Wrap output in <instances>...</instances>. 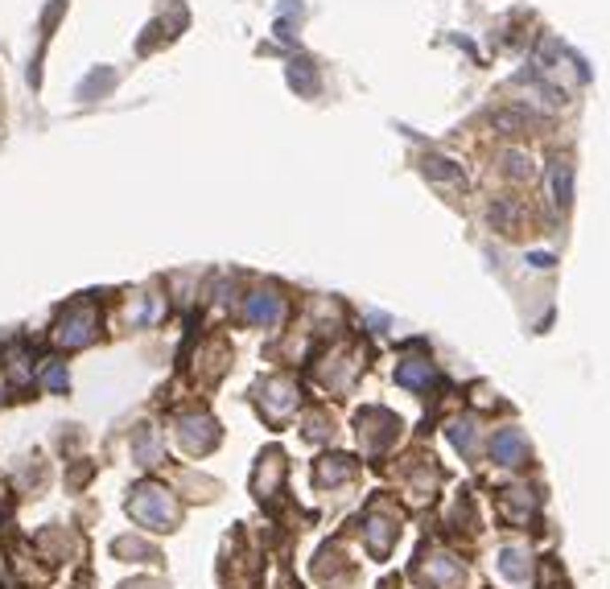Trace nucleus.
<instances>
[{
  "instance_id": "f257e3e1",
  "label": "nucleus",
  "mask_w": 610,
  "mask_h": 589,
  "mask_svg": "<svg viewBox=\"0 0 610 589\" xmlns=\"http://www.w3.org/2000/svg\"><path fill=\"white\" fill-rule=\"evenodd\" d=\"M128 511L141 519V524H149V528H166V524L178 519V507H174V499H169L161 486H141V491L132 494Z\"/></svg>"
},
{
  "instance_id": "f03ea898",
  "label": "nucleus",
  "mask_w": 610,
  "mask_h": 589,
  "mask_svg": "<svg viewBox=\"0 0 610 589\" xmlns=\"http://www.w3.org/2000/svg\"><path fill=\"white\" fill-rule=\"evenodd\" d=\"M181 441H186L190 454H203V449H211L219 441V425L211 417H186L181 421Z\"/></svg>"
},
{
  "instance_id": "7ed1b4c3",
  "label": "nucleus",
  "mask_w": 610,
  "mask_h": 589,
  "mask_svg": "<svg viewBox=\"0 0 610 589\" xmlns=\"http://www.w3.org/2000/svg\"><path fill=\"white\" fill-rule=\"evenodd\" d=\"M490 457L499 462V466H520L528 457V441L520 437V429H503V433H495V441H490Z\"/></svg>"
},
{
  "instance_id": "20e7f679",
  "label": "nucleus",
  "mask_w": 610,
  "mask_h": 589,
  "mask_svg": "<svg viewBox=\"0 0 610 589\" xmlns=\"http://www.w3.org/2000/svg\"><path fill=\"white\" fill-rule=\"evenodd\" d=\"M91 334H96V313L91 310H74L71 317L58 325L62 347H83V342H91Z\"/></svg>"
},
{
  "instance_id": "39448f33",
  "label": "nucleus",
  "mask_w": 610,
  "mask_h": 589,
  "mask_svg": "<svg viewBox=\"0 0 610 589\" xmlns=\"http://www.w3.org/2000/svg\"><path fill=\"white\" fill-rule=\"evenodd\" d=\"M425 578L433 581V585H442V589H454L458 581H462V561L450 553H437L429 556V565H425Z\"/></svg>"
},
{
  "instance_id": "423d86ee",
  "label": "nucleus",
  "mask_w": 610,
  "mask_h": 589,
  "mask_svg": "<svg viewBox=\"0 0 610 589\" xmlns=\"http://www.w3.org/2000/svg\"><path fill=\"white\" fill-rule=\"evenodd\" d=\"M268 396H264V409H268V417L273 421H281V417H289V412L297 409V392L285 384V379H273V384L264 387Z\"/></svg>"
},
{
  "instance_id": "0eeeda50",
  "label": "nucleus",
  "mask_w": 610,
  "mask_h": 589,
  "mask_svg": "<svg viewBox=\"0 0 610 589\" xmlns=\"http://www.w3.org/2000/svg\"><path fill=\"white\" fill-rule=\"evenodd\" d=\"M248 322L251 325H273V322H281V297H276V293H251V301H248Z\"/></svg>"
},
{
  "instance_id": "6e6552de",
  "label": "nucleus",
  "mask_w": 610,
  "mask_h": 589,
  "mask_svg": "<svg viewBox=\"0 0 610 589\" xmlns=\"http://www.w3.org/2000/svg\"><path fill=\"white\" fill-rule=\"evenodd\" d=\"M429 379H433L429 359H405L396 367V384L400 387H429Z\"/></svg>"
},
{
  "instance_id": "1a4fd4ad",
  "label": "nucleus",
  "mask_w": 610,
  "mask_h": 589,
  "mask_svg": "<svg viewBox=\"0 0 610 589\" xmlns=\"http://www.w3.org/2000/svg\"><path fill=\"white\" fill-rule=\"evenodd\" d=\"M132 457H136L141 466H157V462H161V437H157V429H141V433H136Z\"/></svg>"
},
{
  "instance_id": "9d476101",
  "label": "nucleus",
  "mask_w": 610,
  "mask_h": 589,
  "mask_svg": "<svg viewBox=\"0 0 610 589\" xmlns=\"http://www.w3.org/2000/svg\"><path fill=\"white\" fill-rule=\"evenodd\" d=\"M499 573L512 581V585H520V581L528 578V553L524 548H503L499 553Z\"/></svg>"
},
{
  "instance_id": "9b49d317",
  "label": "nucleus",
  "mask_w": 610,
  "mask_h": 589,
  "mask_svg": "<svg viewBox=\"0 0 610 589\" xmlns=\"http://www.w3.org/2000/svg\"><path fill=\"white\" fill-rule=\"evenodd\" d=\"M552 194H557V203L569 206L574 203V165L569 161H552Z\"/></svg>"
},
{
  "instance_id": "f8f14e48",
  "label": "nucleus",
  "mask_w": 610,
  "mask_h": 589,
  "mask_svg": "<svg viewBox=\"0 0 610 589\" xmlns=\"http://www.w3.org/2000/svg\"><path fill=\"white\" fill-rule=\"evenodd\" d=\"M392 536H396V528L388 524V519H371V524H367V544H371V553H388Z\"/></svg>"
},
{
  "instance_id": "ddd939ff",
  "label": "nucleus",
  "mask_w": 610,
  "mask_h": 589,
  "mask_svg": "<svg viewBox=\"0 0 610 589\" xmlns=\"http://www.w3.org/2000/svg\"><path fill=\"white\" fill-rule=\"evenodd\" d=\"M425 173H429V178H442V181H462V169H454V161H445V157H429V161H425Z\"/></svg>"
},
{
  "instance_id": "4468645a",
  "label": "nucleus",
  "mask_w": 610,
  "mask_h": 589,
  "mask_svg": "<svg viewBox=\"0 0 610 589\" xmlns=\"http://www.w3.org/2000/svg\"><path fill=\"white\" fill-rule=\"evenodd\" d=\"M289 79H293V87H297L301 96H313V91H318V79H313L310 62H301V66H293V71H289Z\"/></svg>"
},
{
  "instance_id": "2eb2a0df",
  "label": "nucleus",
  "mask_w": 610,
  "mask_h": 589,
  "mask_svg": "<svg viewBox=\"0 0 610 589\" xmlns=\"http://www.w3.org/2000/svg\"><path fill=\"white\" fill-rule=\"evenodd\" d=\"M112 79H116V74H112V71H96V74H91V79H87L83 87H79V99H91V96H96V91H108V87H112Z\"/></svg>"
},
{
  "instance_id": "dca6fc26",
  "label": "nucleus",
  "mask_w": 610,
  "mask_h": 589,
  "mask_svg": "<svg viewBox=\"0 0 610 589\" xmlns=\"http://www.w3.org/2000/svg\"><path fill=\"white\" fill-rule=\"evenodd\" d=\"M450 441L458 445V449H475V421H458L454 429H450Z\"/></svg>"
},
{
  "instance_id": "f3484780",
  "label": "nucleus",
  "mask_w": 610,
  "mask_h": 589,
  "mask_svg": "<svg viewBox=\"0 0 610 589\" xmlns=\"http://www.w3.org/2000/svg\"><path fill=\"white\" fill-rule=\"evenodd\" d=\"M347 474H351V462H347V457H330V462L322 466V474H318V478H322V482H343Z\"/></svg>"
},
{
  "instance_id": "a211bd4d",
  "label": "nucleus",
  "mask_w": 610,
  "mask_h": 589,
  "mask_svg": "<svg viewBox=\"0 0 610 589\" xmlns=\"http://www.w3.org/2000/svg\"><path fill=\"white\" fill-rule=\"evenodd\" d=\"M503 161H507V173H512V178H532V161H528L524 153H507Z\"/></svg>"
},
{
  "instance_id": "6ab92c4d",
  "label": "nucleus",
  "mask_w": 610,
  "mask_h": 589,
  "mask_svg": "<svg viewBox=\"0 0 610 589\" xmlns=\"http://www.w3.org/2000/svg\"><path fill=\"white\" fill-rule=\"evenodd\" d=\"M46 384L50 387H66V371H62V367H50V371H46Z\"/></svg>"
}]
</instances>
